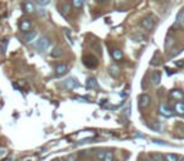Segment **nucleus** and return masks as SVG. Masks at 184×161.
I'll return each mask as SVG.
<instances>
[{
    "mask_svg": "<svg viewBox=\"0 0 184 161\" xmlns=\"http://www.w3.org/2000/svg\"><path fill=\"white\" fill-rule=\"evenodd\" d=\"M62 87L68 91H73L77 87H80V82H78L77 78H75V77H68L67 79H65L62 82Z\"/></svg>",
    "mask_w": 184,
    "mask_h": 161,
    "instance_id": "f257e3e1",
    "label": "nucleus"
},
{
    "mask_svg": "<svg viewBox=\"0 0 184 161\" xmlns=\"http://www.w3.org/2000/svg\"><path fill=\"white\" fill-rule=\"evenodd\" d=\"M155 23L156 20L154 17H151V15H148V17H145L143 20H141V26L145 29V30H151L155 26Z\"/></svg>",
    "mask_w": 184,
    "mask_h": 161,
    "instance_id": "f03ea898",
    "label": "nucleus"
},
{
    "mask_svg": "<svg viewBox=\"0 0 184 161\" xmlns=\"http://www.w3.org/2000/svg\"><path fill=\"white\" fill-rule=\"evenodd\" d=\"M49 45H51V40L48 37H45V35L40 37L38 43H37V48H38L39 52H45L49 48Z\"/></svg>",
    "mask_w": 184,
    "mask_h": 161,
    "instance_id": "7ed1b4c3",
    "label": "nucleus"
},
{
    "mask_svg": "<svg viewBox=\"0 0 184 161\" xmlns=\"http://www.w3.org/2000/svg\"><path fill=\"white\" fill-rule=\"evenodd\" d=\"M83 64L87 67V68H96L97 64H98V61L97 58L92 56V54H87L83 57Z\"/></svg>",
    "mask_w": 184,
    "mask_h": 161,
    "instance_id": "20e7f679",
    "label": "nucleus"
},
{
    "mask_svg": "<svg viewBox=\"0 0 184 161\" xmlns=\"http://www.w3.org/2000/svg\"><path fill=\"white\" fill-rule=\"evenodd\" d=\"M97 159L100 161H114V154L108 150H100L97 151Z\"/></svg>",
    "mask_w": 184,
    "mask_h": 161,
    "instance_id": "39448f33",
    "label": "nucleus"
},
{
    "mask_svg": "<svg viewBox=\"0 0 184 161\" xmlns=\"http://www.w3.org/2000/svg\"><path fill=\"white\" fill-rule=\"evenodd\" d=\"M150 105V96L149 94H141L139 97V107L140 108H145Z\"/></svg>",
    "mask_w": 184,
    "mask_h": 161,
    "instance_id": "423d86ee",
    "label": "nucleus"
},
{
    "mask_svg": "<svg viewBox=\"0 0 184 161\" xmlns=\"http://www.w3.org/2000/svg\"><path fill=\"white\" fill-rule=\"evenodd\" d=\"M32 28V21L29 19H22L19 23V29L23 31V33H25V31H29Z\"/></svg>",
    "mask_w": 184,
    "mask_h": 161,
    "instance_id": "0eeeda50",
    "label": "nucleus"
},
{
    "mask_svg": "<svg viewBox=\"0 0 184 161\" xmlns=\"http://www.w3.org/2000/svg\"><path fill=\"white\" fill-rule=\"evenodd\" d=\"M159 112H160V115H163L164 117H172L173 115V111L170 110V107L165 105V103H161L160 107H159Z\"/></svg>",
    "mask_w": 184,
    "mask_h": 161,
    "instance_id": "6e6552de",
    "label": "nucleus"
},
{
    "mask_svg": "<svg viewBox=\"0 0 184 161\" xmlns=\"http://www.w3.org/2000/svg\"><path fill=\"white\" fill-rule=\"evenodd\" d=\"M35 37H37V31L35 30H29V31H25L24 35H23V40L24 43H30V42H33L35 39Z\"/></svg>",
    "mask_w": 184,
    "mask_h": 161,
    "instance_id": "1a4fd4ad",
    "label": "nucleus"
},
{
    "mask_svg": "<svg viewBox=\"0 0 184 161\" xmlns=\"http://www.w3.org/2000/svg\"><path fill=\"white\" fill-rule=\"evenodd\" d=\"M68 72V66L66 63H59L58 66L56 67V74L57 76H63Z\"/></svg>",
    "mask_w": 184,
    "mask_h": 161,
    "instance_id": "9d476101",
    "label": "nucleus"
},
{
    "mask_svg": "<svg viewBox=\"0 0 184 161\" xmlns=\"http://www.w3.org/2000/svg\"><path fill=\"white\" fill-rule=\"evenodd\" d=\"M86 86H87V88L88 89H98V83H97V80L96 78H93V77H90V78H87L86 80Z\"/></svg>",
    "mask_w": 184,
    "mask_h": 161,
    "instance_id": "9b49d317",
    "label": "nucleus"
},
{
    "mask_svg": "<svg viewBox=\"0 0 184 161\" xmlns=\"http://www.w3.org/2000/svg\"><path fill=\"white\" fill-rule=\"evenodd\" d=\"M71 8H72V5L68 3V1H63L61 5H59V12L63 14V15H67L68 13L71 12Z\"/></svg>",
    "mask_w": 184,
    "mask_h": 161,
    "instance_id": "f8f14e48",
    "label": "nucleus"
},
{
    "mask_svg": "<svg viewBox=\"0 0 184 161\" xmlns=\"http://www.w3.org/2000/svg\"><path fill=\"white\" fill-rule=\"evenodd\" d=\"M150 79H151V83H153L154 86L160 84V80H161V74H160V72H158V71L153 72V73H151Z\"/></svg>",
    "mask_w": 184,
    "mask_h": 161,
    "instance_id": "ddd939ff",
    "label": "nucleus"
},
{
    "mask_svg": "<svg viewBox=\"0 0 184 161\" xmlns=\"http://www.w3.org/2000/svg\"><path fill=\"white\" fill-rule=\"evenodd\" d=\"M23 9H24V13H34L35 12V8H34V4L32 1H24L23 4Z\"/></svg>",
    "mask_w": 184,
    "mask_h": 161,
    "instance_id": "4468645a",
    "label": "nucleus"
},
{
    "mask_svg": "<svg viewBox=\"0 0 184 161\" xmlns=\"http://www.w3.org/2000/svg\"><path fill=\"white\" fill-rule=\"evenodd\" d=\"M108 71H110V74H111L112 77H115V78L120 76V67L117 66V64H112Z\"/></svg>",
    "mask_w": 184,
    "mask_h": 161,
    "instance_id": "2eb2a0df",
    "label": "nucleus"
},
{
    "mask_svg": "<svg viewBox=\"0 0 184 161\" xmlns=\"http://www.w3.org/2000/svg\"><path fill=\"white\" fill-rule=\"evenodd\" d=\"M174 110H175V112L178 115L184 116V102H175Z\"/></svg>",
    "mask_w": 184,
    "mask_h": 161,
    "instance_id": "dca6fc26",
    "label": "nucleus"
},
{
    "mask_svg": "<svg viewBox=\"0 0 184 161\" xmlns=\"http://www.w3.org/2000/svg\"><path fill=\"white\" fill-rule=\"evenodd\" d=\"M62 53H63L62 47L57 45V47H54L53 49H52V52H51V56L53 57V58H58V57H61V56H62Z\"/></svg>",
    "mask_w": 184,
    "mask_h": 161,
    "instance_id": "f3484780",
    "label": "nucleus"
},
{
    "mask_svg": "<svg viewBox=\"0 0 184 161\" xmlns=\"http://www.w3.org/2000/svg\"><path fill=\"white\" fill-rule=\"evenodd\" d=\"M170 96H172V98H173V100H175V101H180V100H183V92H182V91H179V89H174V91H172Z\"/></svg>",
    "mask_w": 184,
    "mask_h": 161,
    "instance_id": "a211bd4d",
    "label": "nucleus"
},
{
    "mask_svg": "<svg viewBox=\"0 0 184 161\" xmlns=\"http://www.w3.org/2000/svg\"><path fill=\"white\" fill-rule=\"evenodd\" d=\"M130 38H131V40H134V42H143V40L146 39V37L143 35V34H140V33H135L133 35H130Z\"/></svg>",
    "mask_w": 184,
    "mask_h": 161,
    "instance_id": "6ab92c4d",
    "label": "nucleus"
},
{
    "mask_svg": "<svg viewBox=\"0 0 184 161\" xmlns=\"http://www.w3.org/2000/svg\"><path fill=\"white\" fill-rule=\"evenodd\" d=\"M112 58H114L115 61L121 59V58H122V50H120V49H115V50H112Z\"/></svg>",
    "mask_w": 184,
    "mask_h": 161,
    "instance_id": "aec40b11",
    "label": "nucleus"
},
{
    "mask_svg": "<svg viewBox=\"0 0 184 161\" xmlns=\"http://www.w3.org/2000/svg\"><path fill=\"white\" fill-rule=\"evenodd\" d=\"M177 23L178 24H184V9H182L180 12L177 14Z\"/></svg>",
    "mask_w": 184,
    "mask_h": 161,
    "instance_id": "412c9836",
    "label": "nucleus"
},
{
    "mask_svg": "<svg viewBox=\"0 0 184 161\" xmlns=\"http://www.w3.org/2000/svg\"><path fill=\"white\" fill-rule=\"evenodd\" d=\"M165 161H178V156L175 154H166L165 155Z\"/></svg>",
    "mask_w": 184,
    "mask_h": 161,
    "instance_id": "4be33fe9",
    "label": "nucleus"
},
{
    "mask_svg": "<svg viewBox=\"0 0 184 161\" xmlns=\"http://www.w3.org/2000/svg\"><path fill=\"white\" fill-rule=\"evenodd\" d=\"M86 0H72V4L75 8H81L83 4H85Z\"/></svg>",
    "mask_w": 184,
    "mask_h": 161,
    "instance_id": "5701e85b",
    "label": "nucleus"
},
{
    "mask_svg": "<svg viewBox=\"0 0 184 161\" xmlns=\"http://www.w3.org/2000/svg\"><path fill=\"white\" fill-rule=\"evenodd\" d=\"M7 45H8V39H3L1 44H0V48H1V53H5L7 50Z\"/></svg>",
    "mask_w": 184,
    "mask_h": 161,
    "instance_id": "b1692460",
    "label": "nucleus"
},
{
    "mask_svg": "<svg viewBox=\"0 0 184 161\" xmlns=\"http://www.w3.org/2000/svg\"><path fill=\"white\" fill-rule=\"evenodd\" d=\"M151 64H159V53H155V56H154V58L151 59V62H150Z\"/></svg>",
    "mask_w": 184,
    "mask_h": 161,
    "instance_id": "393cba45",
    "label": "nucleus"
},
{
    "mask_svg": "<svg viewBox=\"0 0 184 161\" xmlns=\"http://www.w3.org/2000/svg\"><path fill=\"white\" fill-rule=\"evenodd\" d=\"M37 3H38L40 7H44V5H48L51 3V0H35Z\"/></svg>",
    "mask_w": 184,
    "mask_h": 161,
    "instance_id": "a878e982",
    "label": "nucleus"
},
{
    "mask_svg": "<svg viewBox=\"0 0 184 161\" xmlns=\"http://www.w3.org/2000/svg\"><path fill=\"white\" fill-rule=\"evenodd\" d=\"M153 160H155V161H163V155L153 154Z\"/></svg>",
    "mask_w": 184,
    "mask_h": 161,
    "instance_id": "bb28decb",
    "label": "nucleus"
},
{
    "mask_svg": "<svg viewBox=\"0 0 184 161\" xmlns=\"http://www.w3.org/2000/svg\"><path fill=\"white\" fill-rule=\"evenodd\" d=\"M38 14L40 15V17H44V15H45V12H44V9H39V12H38Z\"/></svg>",
    "mask_w": 184,
    "mask_h": 161,
    "instance_id": "cd10ccee",
    "label": "nucleus"
},
{
    "mask_svg": "<svg viewBox=\"0 0 184 161\" xmlns=\"http://www.w3.org/2000/svg\"><path fill=\"white\" fill-rule=\"evenodd\" d=\"M175 64L178 67H182V66H184V61H178V62H175Z\"/></svg>",
    "mask_w": 184,
    "mask_h": 161,
    "instance_id": "c85d7f7f",
    "label": "nucleus"
},
{
    "mask_svg": "<svg viewBox=\"0 0 184 161\" xmlns=\"http://www.w3.org/2000/svg\"><path fill=\"white\" fill-rule=\"evenodd\" d=\"M178 161H184V157H182V159H179V160H178Z\"/></svg>",
    "mask_w": 184,
    "mask_h": 161,
    "instance_id": "c756f323",
    "label": "nucleus"
},
{
    "mask_svg": "<svg viewBox=\"0 0 184 161\" xmlns=\"http://www.w3.org/2000/svg\"><path fill=\"white\" fill-rule=\"evenodd\" d=\"M101 1H107V0H101Z\"/></svg>",
    "mask_w": 184,
    "mask_h": 161,
    "instance_id": "7c9ffc66",
    "label": "nucleus"
}]
</instances>
